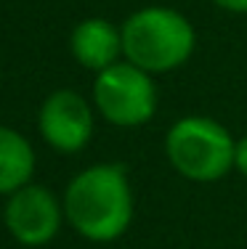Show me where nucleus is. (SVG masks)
I'll list each match as a JSON object with an SVG mask.
<instances>
[{
  "label": "nucleus",
  "instance_id": "nucleus-1",
  "mask_svg": "<svg viewBox=\"0 0 247 249\" xmlns=\"http://www.w3.org/2000/svg\"><path fill=\"white\" fill-rule=\"evenodd\" d=\"M64 215L80 236L114 241L131 228L133 191L122 164H93L67 186Z\"/></svg>",
  "mask_w": 247,
  "mask_h": 249
},
{
  "label": "nucleus",
  "instance_id": "nucleus-2",
  "mask_svg": "<svg viewBox=\"0 0 247 249\" xmlns=\"http://www.w3.org/2000/svg\"><path fill=\"white\" fill-rule=\"evenodd\" d=\"M122 56L149 74L184 67L197 48V32L181 11L149 5L131 14L122 24Z\"/></svg>",
  "mask_w": 247,
  "mask_h": 249
},
{
  "label": "nucleus",
  "instance_id": "nucleus-3",
  "mask_svg": "<svg viewBox=\"0 0 247 249\" xmlns=\"http://www.w3.org/2000/svg\"><path fill=\"white\" fill-rule=\"evenodd\" d=\"M165 154L170 167L186 180L213 183L234 170L237 141L218 120L181 117L165 135Z\"/></svg>",
  "mask_w": 247,
  "mask_h": 249
},
{
  "label": "nucleus",
  "instance_id": "nucleus-4",
  "mask_svg": "<svg viewBox=\"0 0 247 249\" xmlns=\"http://www.w3.org/2000/svg\"><path fill=\"white\" fill-rule=\"evenodd\" d=\"M93 104L107 122L117 127H138L154 117L157 88L149 72L131 61H117L98 72L93 82Z\"/></svg>",
  "mask_w": 247,
  "mask_h": 249
},
{
  "label": "nucleus",
  "instance_id": "nucleus-5",
  "mask_svg": "<svg viewBox=\"0 0 247 249\" xmlns=\"http://www.w3.org/2000/svg\"><path fill=\"white\" fill-rule=\"evenodd\" d=\"M5 225L11 236L27 247L48 244L61 225V207L45 186H27L11 194L5 204Z\"/></svg>",
  "mask_w": 247,
  "mask_h": 249
},
{
  "label": "nucleus",
  "instance_id": "nucleus-6",
  "mask_svg": "<svg viewBox=\"0 0 247 249\" xmlns=\"http://www.w3.org/2000/svg\"><path fill=\"white\" fill-rule=\"evenodd\" d=\"M40 133L56 151L75 154L93 135V111L75 90H56L40 106Z\"/></svg>",
  "mask_w": 247,
  "mask_h": 249
},
{
  "label": "nucleus",
  "instance_id": "nucleus-7",
  "mask_svg": "<svg viewBox=\"0 0 247 249\" xmlns=\"http://www.w3.org/2000/svg\"><path fill=\"white\" fill-rule=\"evenodd\" d=\"M72 56L85 69L104 72L122 53V32L107 19H85L72 32Z\"/></svg>",
  "mask_w": 247,
  "mask_h": 249
},
{
  "label": "nucleus",
  "instance_id": "nucleus-8",
  "mask_svg": "<svg viewBox=\"0 0 247 249\" xmlns=\"http://www.w3.org/2000/svg\"><path fill=\"white\" fill-rule=\"evenodd\" d=\"M35 170V151L24 135L0 124V194L24 188Z\"/></svg>",
  "mask_w": 247,
  "mask_h": 249
},
{
  "label": "nucleus",
  "instance_id": "nucleus-9",
  "mask_svg": "<svg viewBox=\"0 0 247 249\" xmlns=\"http://www.w3.org/2000/svg\"><path fill=\"white\" fill-rule=\"evenodd\" d=\"M234 170H239L247 178V135L237 141V154H234Z\"/></svg>",
  "mask_w": 247,
  "mask_h": 249
},
{
  "label": "nucleus",
  "instance_id": "nucleus-10",
  "mask_svg": "<svg viewBox=\"0 0 247 249\" xmlns=\"http://www.w3.org/2000/svg\"><path fill=\"white\" fill-rule=\"evenodd\" d=\"M213 3L231 14H247V0H213Z\"/></svg>",
  "mask_w": 247,
  "mask_h": 249
}]
</instances>
